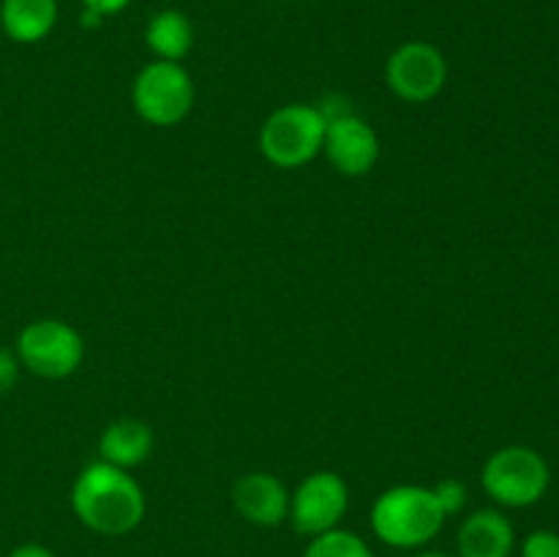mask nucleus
Returning <instances> with one entry per match:
<instances>
[{
	"label": "nucleus",
	"instance_id": "nucleus-1",
	"mask_svg": "<svg viewBox=\"0 0 559 557\" xmlns=\"http://www.w3.org/2000/svg\"><path fill=\"white\" fill-rule=\"evenodd\" d=\"M71 511L98 535H129L145 519L147 500L129 470L107 462H91L71 486Z\"/></svg>",
	"mask_w": 559,
	"mask_h": 557
},
{
	"label": "nucleus",
	"instance_id": "nucleus-2",
	"mask_svg": "<svg viewBox=\"0 0 559 557\" xmlns=\"http://www.w3.org/2000/svg\"><path fill=\"white\" fill-rule=\"evenodd\" d=\"M445 519L435 489L420 484L391 486L371 506V530L393 549H420L440 535Z\"/></svg>",
	"mask_w": 559,
	"mask_h": 557
},
{
	"label": "nucleus",
	"instance_id": "nucleus-3",
	"mask_svg": "<svg viewBox=\"0 0 559 557\" xmlns=\"http://www.w3.org/2000/svg\"><path fill=\"white\" fill-rule=\"evenodd\" d=\"M328 118L311 104H284L260 129V151L273 167L298 169L322 153Z\"/></svg>",
	"mask_w": 559,
	"mask_h": 557
},
{
	"label": "nucleus",
	"instance_id": "nucleus-4",
	"mask_svg": "<svg viewBox=\"0 0 559 557\" xmlns=\"http://www.w3.org/2000/svg\"><path fill=\"white\" fill-rule=\"evenodd\" d=\"M480 484L497 506L527 508L546 495L551 470L535 448L506 446L486 459Z\"/></svg>",
	"mask_w": 559,
	"mask_h": 557
},
{
	"label": "nucleus",
	"instance_id": "nucleus-5",
	"mask_svg": "<svg viewBox=\"0 0 559 557\" xmlns=\"http://www.w3.org/2000/svg\"><path fill=\"white\" fill-rule=\"evenodd\" d=\"M194 80L175 60H153L142 66L131 85V104L151 126H178L194 107Z\"/></svg>",
	"mask_w": 559,
	"mask_h": 557
},
{
	"label": "nucleus",
	"instance_id": "nucleus-6",
	"mask_svg": "<svg viewBox=\"0 0 559 557\" xmlns=\"http://www.w3.org/2000/svg\"><path fill=\"white\" fill-rule=\"evenodd\" d=\"M16 358L22 369L44 380H63L80 369L85 358V339L63 320H33L16 336Z\"/></svg>",
	"mask_w": 559,
	"mask_h": 557
},
{
	"label": "nucleus",
	"instance_id": "nucleus-7",
	"mask_svg": "<svg viewBox=\"0 0 559 557\" xmlns=\"http://www.w3.org/2000/svg\"><path fill=\"white\" fill-rule=\"evenodd\" d=\"M349 508V489L344 478L333 470H317L306 475L289 495V524L295 533L314 535L336 530Z\"/></svg>",
	"mask_w": 559,
	"mask_h": 557
},
{
	"label": "nucleus",
	"instance_id": "nucleus-8",
	"mask_svg": "<svg viewBox=\"0 0 559 557\" xmlns=\"http://www.w3.org/2000/svg\"><path fill=\"white\" fill-rule=\"evenodd\" d=\"M385 82L402 102L426 104L442 93L448 82V60L429 42H404L385 63Z\"/></svg>",
	"mask_w": 559,
	"mask_h": 557
},
{
	"label": "nucleus",
	"instance_id": "nucleus-9",
	"mask_svg": "<svg viewBox=\"0 0 559 557\" xmlns=\"http://www.w3.org/2000/svg\"><path fill=\"white\" fill-rule=\"evenodd\" d=\"M325 140H322V153L344 178H360L374 169L380 158V137L366 123L364 118L353 112L325 115Z\"/></svg>",
	"mask_w": 559,
	"mask_h": 557
},
{
	"label": "nucleus",
	"instance_id": "nucleus-10",
	"mask_svg": "<svg viewBox=\"0 0 559 557\" xmlns=\"http://www.w3.org/2000/svg\"><path fill=\"white\" fill-rule=\"evenodd\" d=\"M233 506L249 524L276 528L289 517V491L276 475L257 470L235 481Z\"/></svg>",
	"mask_w": 559,
	"mask_h": 557
},
{
	"label": "nucleus",
	"instance_id": "nucleus-11",
	"mask_svg": "<svg viewBox=\"0 0 559 557\" xmlns=\"http://www.w3.org/2000/svg\"><path fill=\"white\" fill-rule=\"evenodd\" d=\"M459 557H511L516 546L511 519L497 508H478L462 522L456 535Z\"/></svg>",
	"mask_w": 559,
	"mask_h": 557
},
{
	"label": "nucleus",
	"instance_id": "nucleus-12",
	"mask_svg": "<svg viewBox=\"0 0 559 557\" xmlns=\"http://www.w3.org/2000/svg\"><path fill=\"white\" fill-rule=\"evenodd\" d=\"M102 462L120 470H134L153 453V429L140 418H118L102 431L98 440Z\"/></svg>",
	"mask_w": 559,
	"mask_h": 557
},
{
	"label": "nucleus",
	"instance_id": "nucleus-13",
	"mask_svg": "<svg viewBox=\"0 0 559 557\" xmlns=\"http://www.w3.org/2000/svg\"><path fill=\"white\" fill-rule=\"evenodd\" d=\"M58 0H3L0 27L16 44H38L58 25Z\"/></svg>",
	"mask_w": 559,
	"mask_h": 557
},
{
	"label": "nucleus",
	"instance_id": "nucleus-14",
	"mask_svg": "<svg viewBox=\"0 0 559 557\" xmlns=\"http://www.w3.org/2000/svg\"><path fill=\"white\" fill-rule=\"evenodd\" d=\"M145 44L156 60H180L194 47V25L178 9H162L147 20Z\"/></svg>",
	"mask_w": 559,
	"mask_h": 557
},
{
	"label": "nucleus",
	"instance_id": "nucleus-15",
	"mask_svg": "<svg viewBox=\"0 0 559 557\" xmlns=\"http://www.w3.org/2000/svg\"><path fill=\"white\" fill-rule=\"evenodd\" d=\"M304 557H374L364 538L353 530H328V533L314 535L306 546Z\"/></svg>",
	"mask_w": 559,
	"mask_h": 557
},
{
	"label": "nucleus",
	"instance_id": "nucleus-16",
	"mask_svg": "<svg viewBox=\"0 0 559 557\" xmlns=\"http://www.w3.org/2000/svg\"><path fill=\"white\" fill-rule=\"evenodd\" d=\"M431 489H435V497L442 511H445V517H453V513H459L467 506V486L459 478H445L437 486H431Z\"/></svg>",
	"mask_w": 559,
	"mask_h": 557
},
{
	"label": "nucleus",
	"instance_id": "nucleus-17",
	"mask_svg": "<svg viewBox=\"0 0 559 557\" xmlns=\"http://www.w3.org/2000/svg\"><path fill=\"white\" fill-rule=\"evenodd\" d=\"M522 557H559V533H555V530H533L522 541Z\"/></svg>",
	"mask_w": 559,
	"mask_h": 557
},
{
	"label": "nucleus",
	"instance_id": "nucleus-18",
	"mask_svg": "<svg viewBox=\"0 0 559 557\" xmlns=\"http://www.w3.org/2000/svg\"><path fill=\"white\" fill-rule=\"evenodd\" d=\"M20 358H16L14 349L9 347H0V396L3 393H9L11 388L16 386V380H20Z\"/></svg>",
	"mask_w": 559,
	"mask_h": 557
},
{
	"label": "nucleus",
	"instance_id": "nucleus-19",
	"mask_svg": "<svg viewBox=\"0 0 559 557\" xmlns=\"http://www.w3.org/2000/svg\"><path fill=\"white\" fill-rule=\"evenodd\" d=\"M129 3H131V0H82V9L93 11V14H98V16H104V20H107V16L123 11Z\"/></svg>",
	"mask_w": 559,
	"mask_h": 557
},
{
	"label": "nucleus",
	"instance_id": "nucleus-20",
	"mask_svg": "<svg viewBox=\"0 0 559 557\" xmlns=\"http://www.w3.org/2000/svg\"><path fill=\"white\" fill-rule=\"evenodd\" d=\"M9 557H55V552L41 544H20L9 552Z\"/></svg>",
	"mask_w": 559,
	"mask_h": 557
},
{
	"label": "nucleus",
	"instance_id": "nucleus-21",
	"mask_svg": "<svg viewBox=\"0 0 559 557\" xmlns=\"http://www.w3.org/2000/svg\"><path fill=\"white\" fill-rule=\"evenodd\" d=\"M415 557H453V555H445V552H420V555Z\"/></svg>",
	"mask_w": 559,
	"mask_h": 557
}]
</instances>
